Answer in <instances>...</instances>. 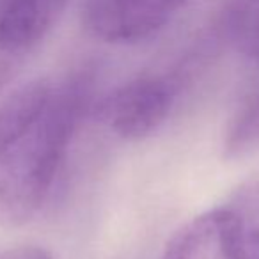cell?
Masks as SVG:
<instances>
[{
  "label": "cell",
  "mask_w": 259,
  "mask_h": 259,
  "mask_svg": "<svg viewBox=\"0 0 259 259\" xmlns=\"http://www.w3.org/2000/svg\"><path fill=\"white\" fill-rule=\"evenodd\" d=\"M187 0H89L85 23L107 43L130 45L155 36Z\"/></svg>",
  "instance_id": "4"
},
{
  "label": "cell",
  "mask_w": 259,
  "mask_h": 259,
  "mask_svg": "<svg viewBox=\"0 0 259 259\" xmlns=\"http://www.w3.org/2000/svg\"><path fill=\"white\" fill-rule=\"evenodd\" d=\"M233 208L236 213V243L240 259H259V202Z\"/></svg>",
  "instance_id": "9"
},
{
  "label": "cell",
  "mask_w": 259,
  "mask_h": 259,
  "mask_svg": "<svg viewBox=\"0 0 259 259\" xmlns=\"http://www.w3.org/2000/svg\"><path fill=\"white\" fill-rule=\"evenodd\" d=\"M176 96L172 76L142 75L108 93L96 105V117L115 137L141 141L167 121Z\"/></svg>",
  "instance_id": "2"
},
{
  "label": "cell",
  "mask_w": 259,
  "mask_h": 259,
  "mask_svg": "<svg viewBox=\"0 0 259 259\" xmlns=\"http://www.w3.org/2000/svg\"><path fill=\"white\" fill-rule=\"evenodd\" d=\"M259 144V93L238 110L226 134L224 149L229 156H240Z\"/></svg>",
  "instance_id": "7"
},
{
  "label": "cell",
  "mask_w": 259,
  "mask_h": 259,
  "mask_svg": "<svg viewBox=\"0 0 259 259\" xmlns=\"http://www.w3.org/2000/svg\"><path fill=\"white\" fill-rule=\"evenodd\" d=\"M231 34L241 54L259 59V0H236L231 13Z\"/></svg>",
  "instance_id": "8"
},
{
  "label": "cell",
  "mask_w": 259,
  "mask_h": 259,
  "mask_svg": "<svg viewBox=\"0 0 259 259\" xmlns=\"http://www.w3.org/2000/svg\"><path fill=\"white\" fill-rule=\"evenodd\" d=\"M0 259H54V255L37 245H20L0 250Z\"/></svg>",
  "instance_id": "10"
},
{
  "label": "cell",
  "mask_w": 259,
  "mask_h": 259,
  "mask_svg": "<svg viewBox=\"0 0 259 259\" xmlns=\"http://www.w3.org/2000/svg\"><path fill=\"white\" fill-rule=\"evenodd\" d=\"M69 0H0V93L54 29Z\"/></svg>",
  "instance_id": "3"
},
{
  "label": "cell",
  "mask_w": 259,
  "mask_h": 259,
  "mask_svg": "<svg viewBox=\"0 0 259 259\" xmlns=\"http://www.w3.org/2000/svg\"><path fill=\"white\" fill-rule=\"evenodd\" d=\"M50 82L32 80L0 93V153L22 134V130L41 110L50 96Z\"/></svg>",
  "instance_id": "6"
},
{
  "label": "cell",
  "mask_w": 259,
  "mask_h": 259,
  "mask_svg": "<svg viewBox=\"0 0 259 259\" xmlns=\"http://www.w3.org/2000/svg\"><path fill=\"white\" fill-rule=\"evenodd\" d=\"M160 259H240L234 209H209L188 220L170 236Z\"/></svg>",
  "instance_id": "5"
},
{
  "label": "cell",
  "mask_w": 259,
  "mask_h": 259,
  "mask_svg": "<svg viewBox=\"0 0 259 259\" xmlns=\"http://www.w3.org/2000/svg\"><path fill=\"white\" fill-rule=\"evenodd\" d=\"M89 105V82L52 85L41 110L0 153V227L29 224L43 208Z\"/></svg>",
  "instance_id": "1"
}]
</instances>
